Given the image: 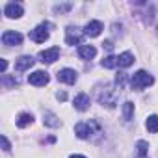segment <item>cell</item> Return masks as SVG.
I'll list each match as a JSON object with an SVG mask.
<instances>
[{
	"instance_id": "cell-18",
	"label": "cell",
	"mask_w": 158,
	"mask_h": 158,
	"mask_svg": "<svg viewBox=\"0 0 158 158\" xmlns=\"http://www.w3.org/2000/svg\"><path fill=\"white\" fill-rule=\"evenodd\" d=\"M136 158H147V149H149V143L147 141H143V139H139L138 143H136Z\"/></svg>"
},
{
	"instance_id": "cell-24",
	"label": "cell",
	"mask_w": 158,
	"mask_h": 158,
	"mask_svg": "<svg viewBox=\"0 0 158 158\" xmlns=\"http://www.w3.org/2000/svg\"><path fill=\"white\" fill-rule=\"evenodd\" d=\"M67 10H71V4H65V6H56V8H54V11H67Z\"/></svg>"
},
{
	"instance_id": "cell-1",
	"label": "cell",
	"mask_w": 158,
	"mask_h": 158,
	"mask_svg": "<svg viewBox=\"0 0 158 158\" xmlns=\"http://www.w3.org/2000/svg\"><path fill=\"white\" fill-rule=\"evenodd\" d=\"M152 82H154V78H152L147 71H138V73H134V76L130 78L132 89H138V91H141L143 88H149Z\"/></svg>"
},
{
	"instance_id": "cell-19",
	"label": "cell",
	"mask_w": 158,
	"mask_h": 158,
	"mask_svg": "<svg viewBox=\"0 0 158 158\" xmlns=\"http://www.w3.org/2000/svg\"><path fill=\"white\" fill-rule=\"evenodd\" d=\"M145 127H147L149 132H158V115H149Z\"/></svg>"
},
{
	"instance_id": "cell-21",
	"label": "cell",
	"mask_w": 158,
	"mask_h": 158,
	"mask_svg": "<svg viewBox=\"0 0 158 158\" xmlns=\"http://www.w3.org/2000/svg\"><path fill=\"white\" fill-rule=\"evenodd\" d=\"M123 115H125L127 121H130V119L134 117V104H132L130 101H127V102L123 104Z\"/></svg>"
},
{
	"instance_id": "cell-25",
	"label": "cell",
	"mask_w": 158,
	"mask_h": 158,
	"mask_svg": "<svg viewBox=\"0 0 158 158\" xmlns=\"http://www.w3.org/2000/svg\"><path fill=\"white\" fill-rule=\"evenodd\" d=\"M6 69H8V61H6V60H2V61H0V73L4 74V73H6Z\"/></svg>"
},
{
	"instance_id": "cell-2",
	"label": "cell",
	"mask_w": 158,
	"mask_h": 158,
	"mask_svg": "<svg viewBox=\"0 0 158 158\" xmlns=\"http://www.w3.org/2000/svg\"><path fill=\"white\" fill-rule=\"evenodd\" d=\"M93 128H99V125L95 121H91V123H78L74 127V134L80 138V139H88L93 134Z\"/></svg>"
},
{
	"instance_id": "cell-4",
	"label": "cell",
	"mask_w": 158,
	"mask_h": 158,
	"mask_svg": "<svg viewBox=\"0 0 158 158\" xmlns=\"http://www.w3.org/2000/svg\"><path fill=\"white\" fill-rule=\"evenodd\" d=\"M48 80H50V76H48L47 71H34V73L28 76V82H30L32 86H47Z\"/></svg>"
},
{
	"instance_id": "cell-16",
	"label": "cell",
	"mask_w": 158,
	"mask_h": 158,
	"mask_svg": "<svg viewBox=\"0 0 158 158\" xmlns=\"http://www.w3.org/2000/svg\"><path fill=\"white\" fill-rule=\"evenodd\" d=\"M32 123H34V115H32V114H28V112L19 114V117H17V127H19V128H24V127H28V125H32Z\"/></svg>"
},
{
	"instance_id": "cell-22",
	"label": "cell",
	"mask_w": 158,
	"mask_h": 158,
	"mask_svg": "<svg viewBox=\"0 0 158 158\" xmlns=\"http://www.w3.org/2000/svg\"><path fill=\"white\" fill-rule=\"evenodd\" d=\"M125 82H127V76H125V73H119V74L115 76V84H117L119 88H125Z\"/></svg>"
},
{
	"instance_id": "cell-7",
	"label": "cell",
	"mask_w": 158,
	"mask_h": 158,
	"mask_svg": "<svg viewBox=\"0 0 158 158\" xmlns=\"http://www.w3.org/2000/svg\"><path fill=\"white\" fill-rule=\"evenodd\" d=\"M23 4H19V2H10V4H6V8H4V15L6 17H10V19H19V17H23Z\"/></svg>"
},
{
	"instance_id": "cell-20",
	"label": "cell",
	"mask_w": 158,
	"mask_h": 158,
	"mask_svg": "<svg viewBox=\"0 0 158 158\" xmlns=\"http://www.w3.org/2000/svg\"><path fill=\"white\" fill-rule=\"evenodd\" d=\"M101 65L104 67V69H114V67H117L119 63H117V56H106L102 61H101Z\"/></svg>"
},
{
	"instance_id": "cell-28",
	"label": "cell",
	"mask_w": 158,
	"mask_h": 158,
	"mask_svg": "<svg viewBox=\"0 0 158 158\" xmlns=\"http://www.w3.org/2000/svg\"><path fill=\"white\" fill-rule=\"evenodd\" d=\"M69 158H86V156H82V154H73V156H69Z\"/></svg>"
},
{
	"instance_id": "cell-9",
	"label": "cell",
	"mask_w": 158,
	"mask_h": 158,
	"mask_svg": "<svg viewBox=\"0 0 158 158\" xmlns=\"http://www.w3.org/2000/svg\"><path fill=\"white\" fill-rule=\"evenodd\" d=\"M56 76H58V80L63 82V84H74L76 78H78V73L74 69H61V71H58Z\"/></svg>"
},
{
	"instance_id": "cell-14",
	"label": "cell",
	"mask_w": 158,
	"mask_h": 158,
	"mask_svg": "<svg viewBox=\"0 0 158 158\" xmlns=\"http://www.w3.org/2000/svg\"><path fill=\"white\" fill-rule=\"evenodd\" d=\"M32 65H34V58L32 56H21V58L15 60V69L17 71H26Z\"/></svg>"
},
{
	"instance_id": "cell-27",
	"label": "cell",
	"mask_w": 158,
	"mask_h": 158,
	"mask_svg": "<svg viewBox=\"0 0 158 158\" xmlns=\"http://www.w3.org/2000/svg\"><path fill=\"white\" fill-rule=\"evenodd\" d=\"M56 97H58V99H60V101H65V93H58V95H56Z\"/></svg>"
},
{
	"instance_id": "cell-23",
	"label": "cell",
	"mask_w": 158,
	"mask_h": 158,
	"mask_svg": "<svg viewBox=\"0 0 158 158\" xmlns=\"http://www.w3.org/2000/svg\"><path fill=\"white\" fill-rule=\"evenodd\" d=\"M0 139H2V147H4V151H10V149H11V147H10V141H8L6 136H2Z\"/></svg>"
},
{
	"instance_id": "cell-8",
	"label": "cell",
	"mask_w": 158,
	"mask_h": 158,
	"mask_svg": "<svg viewBox=\"0 0 158 158\" xmlns=\"http://www.w3.org/2000/svg\"><path fill=\"white\" fill-rule=\"evenodd\" d=\"M2 43L4 45H8V47H17V45H21L23 43V35L19 34V32H13V30H8V32H4L2 34Z\"/></svg>"
},
{
	"instance_id": "cell-15",
	"label": "cell",
	"mask_w": 158,
	"mask_h": 158,
	"mask_svg": "<svg viewBox=\"0 0 158 158\" xmlns=\"http://www.w3.org/2000/svg\"><path fill=\"white\" fill-rule=\"evenodd\" d=\"M117 63H119V67L127 69V67H130V65L134 63V56H132L130 52H123V54L117 56Z\"/></svg>"
},
{
	"instance_id": "cell-10",
	"label": "cell",
	"mask_w": 158,
	"mask_h": 158,
	"mask_svg": "<svg viewBox=\"0 0 158 158\" xmlns=\"http://www.w3.org/2000/svg\"><path fill=\"white\" fill-rule=\"evenodd\" d=\"M102 30H104V26H102L101 21H89L86 24V28H84V34L89 35V37H97V35H101Z\"/></svg>"
},
{
	"instance_id": "cell-5",
	"label": "cell",
	"mask_w": 158,
	"mask_h": 158,
	"mask_svg": "<svg viewBox=\"0 0 158 158\" xmlns=\"http://www.w3.org/2000/svg\"><path fill=\"white\" fill-rule=\"evenodd\" d=\"M39 61L41 63H47V65H50V63H54L58 58H60V48L58 47H52V48H47V50H43V52H39Z\"/></svg>"
},
{
	"instance_id": "cell-11",
	"label": "cell",
	"mask_w": 158,
	"mask_h": 158,
	"mask_svg": "<svg viewBox=\"0 0 158 158\" xmlns=\"http://www.w3.org/2000/svg\"><path fill=\"white\" fill-rule=\"evenodd\" d=\"M73 104H74V108H76L78 112H86V110L89 108V104H91L89 95H86V93H78V95L74 97Z\"/></svg>"
},
{
	"instance_id": "cell-17",
	"label": "cell",
	"mask_w": 158,
	"mask_h": 158,
	"mask_svg": "<svg viewBox=\"0 0 158 158\" xmlns=\"http://www.w3.org/2000/svg\"><path fill=\"white\" fill-rule=\"evenodd\" d=\"M43 123L47 127H60V119L52 114V112H45L43 114Z\"/></svg>"
},
{
	"instance_id": "cell-3",
	"label": "cell",
	"mask_w": 158,
	"mask_h": 158,
	"mask_svg": "<svg viewBox=\"0 0 158 158\" xmlns=\"http://www.w3.org/2000/svg\"><path fill=\"white\" fill-rule=\"evenodd\" d=\"M47 28H50V24H39V26H35L30 32V39L35 41V43H45L48 39V30Z\"/></svg>"
},
{
	"instance_id": "cell-12",
	"label": "cell",
	"mask_w": 158,
	"mask_h": 158,
	"mask_svg": "<svg viewBox=\"0 0 158 158\" xmlns=\"http://www.w3.org/2000/svg\"><path fill=\"white\" fill-rule=\"evenodd\" d=\"M99 102L104 106H108V108H114L115 106V95L114 93H110V88H104V93L102 91H99Z\"/></svg>"
},
{
	"instance_id": "cell-13",
	"label": "cell",
	"mask_w": 158,
	"mask_h": 158,
	"mask_svg": "<svg viewBox=\"0 0 158 158\" xmlns=\"http://www.w3.org/2000/svg\"><path fill=\"white\" fill-rule=\"evenodd\" d=\"M95 54H97V48L93 45H80L78 47V56L82 60H93Z\"/></svg>"
},
{
	"instance_id": "cell-6",
	"label": "cell",
	"mask_w": 158,
	"mask_h": 158,
	"mask_svg": "<svg viewBox=\"0 0 158 158\" xmlns=\"http://www.w3.org/2000/svg\"><path fill=\"white\" fill-rule=\"evenodd\" d=\"M82 37H84V34L78 30L76 26H69L67 28V35H65V43L67 45H80Z\"/></svg>"
},
{
	"instance_id": "cell-26",
	"label": "cell",
	"mask_w": 158,
	"mask_h": 158,
	"mask_svg": "<svg viewBox=\"0 0 158 158\" xmlns=\"http://www.w3.org/2000/svg\"><path fill=\"white\" fill-rule=\"evenodd\" d=\"M102 47H104L106 50H114V43H112V41H104V43H102Z\"/></svg>"
}]
</instances>
